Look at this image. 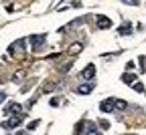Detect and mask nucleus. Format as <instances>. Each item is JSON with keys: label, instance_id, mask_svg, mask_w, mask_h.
I'll return each mask as SVG.
<instances>
[{"label": "nucleus", "instance_id": "f257e3e1", "mask_svg": "<svg viewBox=\"0 0 146 135\" xmlns=\"http://www.w3.org/2000/svg\"><path fill=\"white\" fill-rule=\"evenodd\" d=\"M29 41H31V45H33V47H31V48H33V52H41V50H43V47H45L47 36H45V34H33Z\"/></svg>", "mask_w": 146, "mask_h": 135}, {"label": "nucleus", "instance_id": "f03ea898", "mask_svg": "<svg viewBox=\"0 0 146 135\" xmlns=\"http://www.w3.org/2000/svg\"><path fill=\"white\" fill-rule=\"evenodd\" d=\"M23 119H25V113H18V115H10V119L2 123V129L10 131V129H14V127H18V125H21V123H23Z\"/></svg>", "mask_w": 146, "mask_h": 135}, {"label": "nucleus", "instance_id": "7ed1b4c3", "mask_svg": "<svg viewBox=\"0 0 146 135\" xmlns=\"http://www.w3.org/2000/svg\"><path fill=\"white\" fill-rule=\"evenodd\" d=\"M25 43H27L25 38H18L16 43H12V45H10L8 52H10L12 56H21V54H23V50H25Z\"/></svg>", "mask_w": 146, "mask_h": 135}, {"label": "nucleus", "instance_id": "20e7f679", "mask_svg": "<svg viewBox=\"0 0 146 135\" xmlns=\"http://www.w3.org/2000/svg\"><path fill=\"white\" fill-rule=\"evenodd\" d=\"M94 77H96V65H94V63H89V65L81 71V79H83V81H91Z\"/></svg>", "mask_w": 146, "mask_h": 135}, {"label": "nucleus", "instance_id": "39448f33", "mask_svg": "<svg viewBox=\"0 0 146 135\" xmlns=\"http://www.w3.org/2000/svg\"><path fill=\"white\" fill-rule=\"evenodd\" d=\"M96 24H98V28H100V30H106V28H110V26H112V20H110L108 16H104V14H98V20H96Z\"/></svg>", "mask_w": 146, "mask_h": 135}, {"label": "nucleus", "instance_id": "423d86ee", "mask_svg": "<svg viewBox=\"0 0 146 135\" xmlns=\"http://www.w3.org/2000/svg\"><path fill=\"white\" fill-rule=\"evenodd\" d=\"M100 111L102 113H114V99L110 97V99H104L100 103Z\"/></svg>", "mask_w": 146, "mask_h": 135}, {"label": "nucleus", "instance_id": "0eeeda50", "mask_svg": "<svg viewBox=\"0 0 146 135\" xmlns=\"http://www.w3.org/2000/svg\"><path fill=\"white\" fill-rule=\"evenodd\" d=\"M21 109H23L21 105H18V103H14V101H12V103H8V105L4 107V115H18V113H23Z\"/></svg>", "mask_w": 146, "mask_h": 135}, {"label": "nucleus", "instance_id": "6e6552de", "mask_svg": "<svg viewBox=\"0 0 146 135\" xmlns=\"http://www.w3.org/2000/svg\"><path fill=\"white\" fill-rule=\"evenodd\" d=\"M94 83H85V85H79L77 87V95H87V93H91V91H94Z\"/></svg>", "mask_w": 146, "mask_h": 135}, {"label": "nucleus", "instance_id": "1a4fd4ad", "mask_svg": "<svg viewBox=\"0 0 146 135\" xmlns=\"http://www.w3.org/2000/svg\"><path fill=\"white\" fill-rule=\"evenodd\" d=\"M83 135H102V131L96 127V123H87V127H85Z\"/></svg>", "mask_w": 146, "mask_h": 135}, {"label": "nucleus", "instance_id": "9d476101", "mask_svg": "<svg viewBox=\"0 0 146 135\" xmlns=\"http://www.w3.org/2000/svg\"><path fill=\"white\" fill-rule=\"evenodd\" d=\"M118 34H122V36H126V34H132V24H130V22H124V24L118 28Z\"/></svg>", "mask_w": 146, "mask_h": 135}, {"label": "nucleus", "instance_id": "9b49d317", "mask_svg": "<svg viewBox=\"0 0 146 135\" xmlns=\"http://www.w3.org/2000/svg\"><path fill=\"white\" fill-rule=\"evenodd\" d=\"M122 83H126V85H134V83H136V75L124 73V75H122Z\"/></svg>", "mask_w": 146, "mask_h": 135}, {"label": "nucleus", "instance_id": "f8f14e48", "mask_svg": "<svg viewBox=\"0 0 146 135\" xmlns=\"http://www.w3.org/2000/svg\"><path fill=\"white\" fill-rule=\"evenodd\" d=\"M124 109H128V103L122 99H114V111H124Z\"/></svg>", "mask_w": 146, "mask_h": 135}, {"label": "nucleus", "instance_id": "ddd939ff", "mask_svg": "<svg viewBox=\"0 0 146 135\" xmlns=\"http://www.w3.org/2000/svg\"><path fill=\"white\" fill-rule=\"evenodd\" d=\"M81 48H83V45H81V43H73V45H71V54H79V52H81Z\"/></svg>", "mask_w": 146, "mask_h": 135}, {"label": "nucleus", "instance_id": "4468645a", "mask_svg": "<svg viewBox=\"0 0 146 135\" xmlns=\"http://www.w3.org/2000/svg\"><path fill=\"white\" fill-rule=\"evenodd\" d=\"M23 77H25V71H16L14 77H12V81H14V83H21V81H23Z\"/></svg>", "mask_w": 146, "mask_h": 135}, {"label": "nucleus", "instance_id": "2eb2a0df", "mask_svg": "<svg viewBox=\"0 0 146 135\" xmlns=\"http://www.w3.org/2000/svg\"><path fill=\"white\" fill-rule=\"evenodd\" d=\"M132 87H134V89H136L138 93H146V89H144V85H142V83H138V81H136V83H134Z\"/></svg>", "mask_w": 146, "mask_h": 135}, {"label": "nucleus", "instance_id": "dca6fc26", "mask_svg": "<svg viewBox=\"0 0 146 135\" xmlns=\"http://www.w3.org/2000/svg\"><path fill=\"white\" fill-rule=\"evenodd\" d=\"M39 123H41V121H39V119H36V121H31V123H29V127H27V129H29V131H35V129H36V125H39Z\"/></svg>", "mask_w": 146, "mask_h": 135}, {"label": "nucleus", "instance_id": "f3484780", "mask_svg": "<svg viewBox=\"0 0 146 135\" xmlns=\"http://www.w3.org/2000/svg\"><path fill=\"white\" fill-rule=\"evenodd\" d=\"M124 4H132V6H138L140 4V0H122Z\"/></svg>", "mask_w": 146, "mask_h": 135}, {"label": "nucleus", "instance_id": "a211bd4d", "mask_svg": "<svg viewBox=\"0 0 146 135\" xmlns=\"http://www.w3.org/2000/svg\"><path fill=\"white\" fill-rule=\"evenodd\" d=\"M100 127L106 131V129H110V123H108V121H100Z\"/></svg>", "mask_w": 146, "mask_h": 135}, {"label": "nucleus", "instance_id": "6ab92c4d", "mask_svg": "<svg viewBox=\"0 0 146 135\" xmlns=\"http://www.w3.org/2000/svg\"><path fill=\"white\" fill-rule=\"evenodd\" d=\"M4 101H6V93L0 91V103H4Z\"/></svg>", "mask_w": 146, "mask_h": 135}]
</instances>
